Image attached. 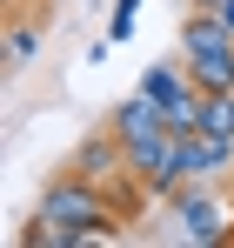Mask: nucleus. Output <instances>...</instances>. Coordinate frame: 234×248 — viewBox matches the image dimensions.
<instances>
[{"label": "nucleus", "instance_id": "nucleus-1", "mask_svg": "<svg viewBox=\"0 0 234 248\" xmlns=\"http://www.w3.org/2000/svg\"><path fill=\"white\" fill-rule=\"evenodd\" d=\"M40 228H47V242L54 248H87V242H107L114 235V215L101 202V188H94V174H67V181H54L47 195H40Z\"/></svg>", "mask_w": 234, "mask_h": 248}, {"label": "nucleus", "instance_id": "nucleus-2", "mask_svg": "<svg viewBox=\"0 0 234 248\" xmlns=\"http://www.w3.org/2000/svg\"><path fill=\"white\" fill-rule=\"evenodd\" d=\"M181 61L201 94H234V27L221 14H194L181 27Z\"/></svg>", "mask_w": 234, "mask_h": 248}, {"label": "nucleus", "instance_id": "nucleus-3", "mask_svg": "<svg viewBox=\"0 0 234 248\" xmlns=\"http://www.w3.org/2000/svg\"><path fill=\"white\" fill-rule=\"evenodd\" d=\"M174 215H181V235L188 242H221L234 221V208L221 202V195H201V188H181L174 195Z\"/></svg>", "mask_w": 234, "mask_h": 248}, {"label": "nucleus", "instance_id": "nucleus-4", "mask_svg": "<svg viewBox=\"0 0 234 248\" xmlns=\"http://www.w3.org/2000/svg\"><path fill=\"white\" fill-rule=\"evenodd\" d=\"M161 127H167V108L147 101V94H134V101L114 108V134H120V141H141V134H161Z\"/></svg>", "mask_w": 234, "mask_h": 248}, {"label": "nucleus", "instance_id": "nucleus-5", "mask_svg": "<svg viewBox=\"0 0 234 248\" xmlns=\"http://www.w3.org/2000/svg\"><path fill=\"white\" fill-rule=\"evenodd\" d=\"M194 81V74H181V67H147V74H141V94H147V101H161V108H181V101H194L201 87H188Z\"/></svg>", "mask_w": 234, "mask_h": 248}, {"label": "nucleus", "instance_id": "nucleus-6", "mask_svg": "<svg viewBox=\"0 0 234 248\" xmlns=\"http://www.w3.org/2000/svg\"><path fill=\"white\" fill-rule=\"evenodd\" d=\"M34 47H40V34L27 27V20H14V27H7V67H27Z\"/></svg>", "mask_w": 234, "mask_h": 248}, {"label": "nucleus", "instance_id": "nucleus-7", "mask_svg": "<svg viewBox=\"0 0 234 248\" xmlns=\"http://www.w3.org/2000/svg\"><path fill=\"white\" fill-rule=\"evenodd\" d=\"M134 7H141V0H120V14H114V41H120V34H134Z\"/></svg>", "mask_w": 234, "mask_h": 248}, {"label": "nucleus", "instance_id": "nucleus-8", "mask_svg": "<svg viewBox=\"0 0 234 248\" xmlns=\"http://www.w3.org/2000/svg\"><path fill=\"white\" fill-rule=\"evenodd\" d=\"M207 14H221V20L234 27V0H207Z\"/></svg>", "mask_w": 234, "mask_h": 248}]
</instances>
